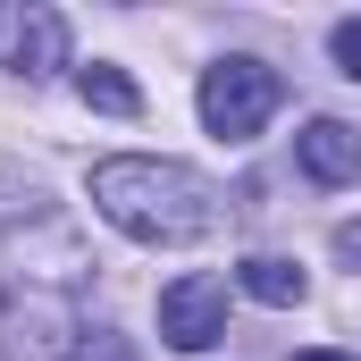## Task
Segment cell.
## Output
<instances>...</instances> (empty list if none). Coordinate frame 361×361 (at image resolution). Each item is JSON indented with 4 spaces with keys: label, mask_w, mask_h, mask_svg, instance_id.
Wrapping results in <instances>:
<instances>
[{
    "label": "cell",
    "mask_w": 361,
    "mask_h": 361,
    "mask_svg": "<svg viewBox=\"0 0 361 361\" xmlns=\"http://www.w3.org/2000/svg\"><path fill=\"white\" fill-rule=\"evenodd\" d=\"M160 336L177 353H210L227 336V277L210 269H185L177 286H160Z\"/></svg>",
    "instance_id": "obj_3"
},
{
    "label": "cell",
    "mask_w": 361,
    "mask_h": 361,
    "mask_svg": "<svg viewBox=\"0 0 361 361\" xmlns=\"http://www.w3.org/2000/svg\"><path fill=\"white\" fill-rule=\"evenodd\" d=\"M277 101H286V76L269 59H219V68H202V126L219 143H252L277 118Z\"/></svg>",
    "instance_id": "obj_2"
},
{
    "label": "cell",
    "mask_w": 361,
    "mask_h": 361,
    "mask_svg": "<svg viewBox=\"0 0 361 361\" xmlns=\"http://www.w3.org/2000/svg\"><path fill=\"white\" fill-rule=\"evenodd\" d=\"M294 160H302L311 185H361V126H345V118H311V126L294 135Z\"/></svg>",
    "instance_id": "obj_4"
},
{
    "label": "cell",
    "mask_w": 361,
    "mask_h": 361,
    "mask_svg": "<svg viewBox=\"0 0 361 361\" xmlns=\"http://www.w3.org/2000/svg\"><path fill=\"white\" fill-rule=\"evenodd\" d=\"M92 210L135 244H202V235H219L227 193L185 160L118 152V160H92Z\"/></svg>",
    "instance_id": "obj_1"
},
{
    "label": "cell",
    "mask_w": 361,
    "mask_h": 361,
    "mask_svg": "<svg viewBox=\"0 0 361 361\" xmlns=\"http://www.w3.org/2000/svg\"><path fill=\"white\" fill-rule=\"evenodd\" d=\"M76 92H85V109H109V118H143V92H135V76H118L109 59L76 68Z\"/></svg>",
    "instance_id": "obj_7"
},
{
    "label": "cell",
    "mask_w": 361,
    "mask_h": 361,
    "mask_svg": "<svg viewBox=\"0 0 361 361\" xmlns=\"http://www.w3.org/2000/svg\"><path fill=\"white\" fill-rule=\"evenodd\" d=\"M68 68V17L59 8H25L17 17V76L34 85V76H59Z\"/></svg>",
    "instance_id": "obj_5"
},
{
    "label": "cell",
    "mask_w": 361,
    "mask_h": 361,
    "mask_svg": "<svg viewBox=\"0 0 361 361\" xmlns=\"http://www.w3.org/2000/svg\"><path fill=\"white\" fill-rule=\"evenodd\" d=\"M294 361H353V353H328V345H319V353H294Z\"/></svg>",
    "instance_id": "obj_11"
},
{
    "label": "cell",
    "mask_w": 361,
    "mask_h": 361,
    "mask_svg": "<svg viewBox=\"0 0 361 361\" xmlns=\"http://www.w3.org/2000/svg\"><path fill=\"white\" fill-rule=\"evenodd\" d=\"M235 286H244V294H252V302H269V311H294V302H302V294H311V277L294 269V261H286V252H252V261H244V269H235Z\"/></svg>",
    "instance_id": "obj_6"
},
{
    "label": "cell",
    "mask_w": 361,
    "mask_h": 361,
    "mask_svg": "<svg viewBox=\"0 0 361 361\" xmlns=\"http://www.w3.org/2000/svg\"><path fill=\"white\" fill-rule=\"evenodd\" d=\"M59 361H135V345H126L118 328H76V336H68V353H59Z\"/></svg>",
    "instance_id": "obj_8"
},
{
    "label": "cell",
    "mask_w": 361,
    "mask_h": 361,
    "mask_svg": "<svg viewBox=\"0 0 361 361\" xmlns=\"http://www.w3.org/2000/svg\"><path fill=\"white\" fill-rule=\"evenodd\" d=\"M336 252H345V261L361 269V219H353V227H336Z\"/></svg>",
    "instance_id": "obj_10"
},
{
    "label": "cell",
    "mask_w": 361,
    "mask_h": 361,
    "mask_svg": "<svg viewBox=\"0 0 361 361\" xmlns=\"http://www.w3.org/2000/svg\"><path fill=\"white\" fill-rule=\"evenodd\" d=\"M328 51H336V68H345V76L361 85V17H345V25L328 34Z\"/></svg>",
    "instance_id": "obj_9"
}]
</instances>
